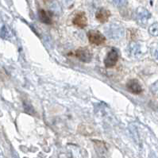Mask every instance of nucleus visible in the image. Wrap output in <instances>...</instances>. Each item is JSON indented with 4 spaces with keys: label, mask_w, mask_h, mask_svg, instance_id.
<instances>
[{
    "label": "nucleus",
    "mask_w": 158,
    "mask_h": 158,
    "mask_svg": "<svg viewBox=\"0 0 158 158\" xmlns=\"http://www.w3.org/2000/svg\"><path fill=\"white\" fill-rule=\"evenodd\" d=\"M123 28L120 25L117 23H113L110 25L107 30H106V33L110 38L112 39H118L123 36Z\"/></svg>",
    "instance_id": "nucleus-1"
},
{
    "label": "nucleus",
    "mask_w": 158,
    "mask_h": 158,
    "mask_svg": "<svg viewBox=\"0 0 158 158\" xmlns=\"http://www.w3.org/2000/svg\"><path fill=\"white\" fill-rule=\"evenodd\" d=\"M88 40L91 44L95 45H102L106 41V37L98 30H91L88 34Z\"/></svg>",
    "instance_id": "nucleus-2"
},
{
    "label": "nucleus",
    "mask_w": 158,
    "mask_h": 158,
    "mask_svg": "<svg viewBox=\"0 0 158 158\" xmlns=\"http://www.w3.org/2000/svg\"><path fill=\"white\" fill-rule=\"evenodd\" d=\"M118 60V54L114 48H112L110 52H108L104 59V64L106 68L114 67Z\"/></svg>",
    "instance_id": "nucleus-3"
},
{
    "label": "nucleus",
    "mask_w": 158,
    "mask_h": 158,
    "mask_svg": "<svg viewBox=\"0 0 158 158\" xmlns=\"http://www.w3.org/2000/svg\"><path fill=\"white\" fill-rule=\"evenodd\" d=\"M151 17V15L146 9L143 7H140L136 11V19L138 21V24L145 25Z\"/></svg>",
    "instance_id": "nucleus-4"
},
{
    "label": "nucleus",
    "mask_w": 158,
    "mask_h": 158,
    "mask_svg": "<svg viewBox=\"0 0 158 158\" xmlns=\"http://www.w3.org/2000/svg\"><path fill=\"white\" fill-rule=\"evenodd\" d=\"M76 56L82 62L88 63L91 60L92 54L88 48H80L76 51Z\"/></svg>",
    "instance_id": "nucleus-5"
},
{
    "label": "nucleus",
    "mask_w": 158,
    "mask_h": 158,
    "mask_svg": "<svg viewBox=\"0 0 158 158\" xmlns=\"http://www.w3.org/2000/svg\"><path fill=\"white\" fill-rule=\"evenodd\" d=\"M73 23L79 28H84L88 26V19L84 12H79L76 15L73 20Z\"/></svg>",
    "instance_id": "nucleus-6"
},
{
    "label": "nucleus",
    "mask_w": 158,
    "mask_h": 158,
    "mask_svg": "<svg viewBox=\"0 0 158 158\" xmlns=\"http://www.w3.org/2000/svg\"><path fill=\"white\" fill-rule=\"evenodd\" d=\"M127 88L130 92L133 94H140L142 91V88L138 80H129L127 84Z\"/></svg>",
    "instance_id": "nucleus-7"
},
{
    "label": "nucleus",
    "mask_w": 158,
    "mask_h": 158,
    "mask_svg": "<svg viewBox=\"0 0 158 158\" xmlns=\"http://www.w3.org/2000/svg\"><path fill=\"white\" fill-rule=\"evenodd\" d=\"M110 16V12L105 8H100L95 13V19L100 23H106Z\"/></svg>",
    "instance_id": "nucleus-8"
},
{
    "label": "nucleus",
    "mask_w": 158,
    "mask_h": 158,
    "mask_svg": "<svg viewBox=\"0 0 158 158\" xmlns=\"http://www.w3.org/2000/svg\"><path fill=\"white\" fill-rule=\"evenodd\" d=\"M38 15H39V19L41 23L47 25L52 24V18L48 12H46L44 10H40Z\"/></svg>",
    "instance_id": "nucleus-9"
},
{
    "label": "nucleus",
    "mask_w": 158,
    "mask_h": 158,
    "mask_svg": "<svg viewBox=\"0 0 158 158\" xmlns=\"http://www.w3.org/2000/svg\"><path fill=\"white\" fill-rule=\"evenodd\" d=\"M129 52L132 56H138L139 55L141 49H140V45L137 43H132L129 46Z\"/></svg>",
    "instance_id": "nucleus-10"
},
{
    "label": "nucleus",
    "mask_w": 158,
    "mask_h": 158,
    "mask_svg": "<svg viewBox=\"0 0 158 158\" xmlns=\"http://www.w3.org/2000/svg\"><path fill=\"white\" fill-rule=\"evenodd\" d=\"M110 3H112L114 6H116L118 7H123L125 6L128 2V0H108Z\"/></svg>",
    "instance_id": "nucleus-11"
},
{
    "label": "nucleus",
    "mask_w": 158,
    "mask_h": 158,
    "mask_svg": "<svg viewBox=\"0 0 158 158\" xmlns=\"http://www.w3.org/2000/svg\"><path fill=\"white\" fill-rule=\"evenodd\" d=\"M149 34L152 36H158V23H154L149 27Z\"/></svg>",
    "instance_id": "nucleus-12"
},
{
    "label": "nucleus",
    "mask_w": 158,
    "mask_h": 158,
    "mask_svg": "<svg viewBox=\"0 0 158 158\" xmlns=\"http://www.w3.org/2000/svg\"><path fill=\"white\" fill-rule=\"evenodd\" d=\"M151 89H152V91L155 94V95H158V81L155 83V84H152Z\"/></svg>",
    "instance_id": "nucleus-13"
},
{
    "label": "nucleus",
    "mask_w": 158,
    "mask_h": 158,
    "mask_svg": "<svg viewBox=\"0 0 158 158\" xmlns=\"http://www.w3.org/2000/svg\"><path fill=\"white\" fill-rule=\"evenodd\" d=\"M63 1H64V3L65 5L69 6V5H72V3H73L74 0H63Z\"/></svg>",
    "instance_id": "nucleus-14"
},
{
    "label": "nucleus",
    "mask_w": 158,
    "mask_h": 158,
    "mask_svg": "<svg viewBox=\"0 0 158 158\" xmlns=\"http://www.w3.org/2000/svg\"><path fill=\"white\" fill-rule=\"evenodd\" d=\"M154 56H155V57H156V59L158 60V48H156V50H155V52H154Z\"/></svg>",
    "instance_id": "nucleus-15"
},
{
    "label": "nucleus",
    "mask_w": 158,
    "mask_h": 158,
    "mask_svg": "<svg viewBox=\"0 0 158 158\" xmlns=\"http://www.w3.org/2000/svg\"><path fill=\"white\" fill-rule=\"evenodd\" d=\"M46 1H52V0H46Z\"/></svg>",
    "instance_id": "nucleus-16"
}]
</instances>
